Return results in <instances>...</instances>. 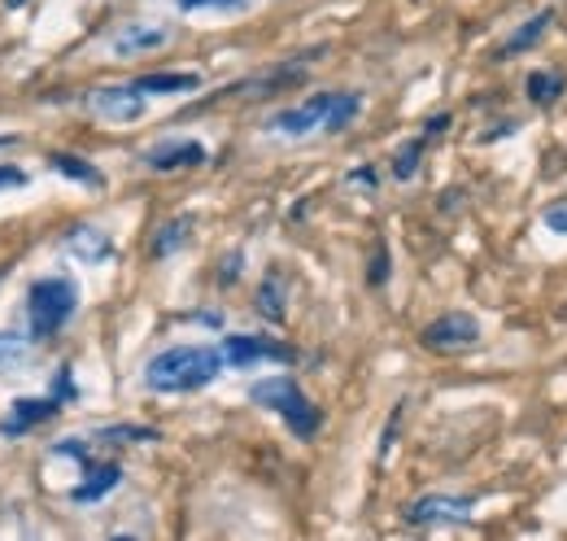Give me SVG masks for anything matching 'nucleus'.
<instances>
[{
    "label": "nucleus",
    "instance_id": "obj_22",
    "mask_svg": "<svg viewBox=\"0 0 567 541\" xmlns=\"http://www.w3.org/2000/svg\"><path fill=\"white\" fill-rule=\"evenodd\" d=\"M424 149H428V136H415L411 144H402L398 158H393V175H398V179H415V171H419V162H424Z\"/></svg>",
    "mask_w": 567,
    "mask_h": 541
},
{
    "label": "nucleus",
    "instance_id": "obj_32",
    "mask_svg": "<svg viewBox=\"0 0 567 541\" xmlns=\"http://www.w3.org/2000/svg\"><path fill=\"white\" fill-rule=\"evenodd\" d=\"M110 541H131V537H110Z\"/></svg>",
    "mask_w": 567,
    "mask_h": 541
},
{
    "label": "nucleus",
    "instance_id": "obj_14",
    "mask_svg": "<svg viewBox=\"0 0 567 541\" xmlns=\"http://www.w3.org/2000/svg\"><path fill=\"white\" fill-rule=\"evenodd\" d=\"M567 92V75L563 71H532L528 79H524V97L532 101V105H550V101H558Z\"/></svg>",
    "mask_w": 567,
    "mask_h": 541
},
{
    "label": "nucleus",
    "instance_id": "obj_23",
    "mask_svg": "<svg viewBox=\"0 0 567 541\" xmlns=\"http://www.w3.org/2000/svg\"><path fill=\"white\" fill-rule=\"evenodd\" d=\"M367 285H371V289H385V285H389V244H385V240L376 244V253H371V262H367Z\"/></svg>",
    "mask_w": 567,
    "mask_h": 541
},
{
    "label": "nucleus",
    "instance_id": "obj_24",
    "mask_svg": "<svg viewBox=\"0 0 567 541\" xmlns=\"http://www.w3.org/2000/svg\"><path fill=\"white\" fill-rule=\"evenodd\" d=\"M541 223H545L554 236H567V197H554V201L541 210Z\"/></svg>",
    "mask_w": 567,
    "mask_h": 541
},
{
    "label": "nucleus",
    "instance_id": "obj_19",
    "mask_svg": "<svg viewBox=\"0 0 567 541\" xmlns=\"http://www.w3.org/2000/svg\"><path fill=\"white\" fill-rule=\"evenodd\" d=\"M188 236H192V218H188V214L171 218V223L153 236V257H171V253H179V249L188 244Z\"/></svg>",
    "mask_w": 567,
    "mask_h": 541
},
{
    "label": "nucleus",
    "instance_id": "obj_16",
    "mask_svg": "<svg viewBox=\"0 0 567 541\" xmlns=\"http://www.w3.org/2000/svg\"><path fill=\"white\" fill-rule=\"evenodd\" d=\"M257 315L270 319V324L289 319V302H284V280L275 276V270H270V276L262 280V289H257Z\"/></svg>",
    "mask_w": 567,
    "mask_h": 541
},
{
    "label": "nucleus",
    "instance_id": "obj_5",
    "mask_svg": "<svg viewBox=\"0 0 567 541\" xmlns=\"http://www.w3.org/2000/svg\"><path fill=\"white\" fill-rule=\"evenodd\" d=\"M419 341H424V350H432V354H458V350H467L471 341H480V324H476L467 311H450V315L432 319Z\"/></svg>",
    "mask_w": 567,
    "mask_h": 541
},
{
    "label": "nucleus",
    "instance_id": "obj_28",
    "mask_svg": "<svg viewBox=\"0 0 567 541\" xmlns=\"http://www.w3.org/2000/svg\"><path fill=\"white\" fill-rule=\"evenodd\" d=\"M53 454H62V458H84V463H88V445H84V441H58Z\"/></svg>",
    "mask_w": 567,
    "mask_h": 541
},
{
    "label": "nucleus",
    "instance_id": "obj_1",
    "mask_svg": "<svg viewBox=\"0 0 567 541\" xmlns=\"http://www.w3.org/2000/svg\"><path fill=\"white\" fill-rule=\"evenodd\" d=\"M223 372V350L214 345H171L144 363V385L153 393H197Z\"/></svg>",
    "mask_w": 567,
    "mask_h": 541
},
{
    "label": "nucleus",
    "instance_id": "obj_17",
    "mask_svg": "<svg viewBox=\"0 0 567 541\" xmlns=\"http://www.w3.org/2000/svg\"><path fill=\"white\" fill-rule=\"evenodd\" d=\"M136 88L144 92V97H171V92H197L201 88V79L197 75H144V79H136Z\"/></svg>",
    "mask_w": 567,
    "mask_h": 541
},
{
    "label": "nucleus",
    "instance_id": "obj_31",
    "mask_svg": "<svg viewBox=\"0 0 567 541\" xmlns=\"http://www.w3.org/2000/svg\"><path fill=\"white\" fill-rule=\"evenodd\" d=\"M441 131H450V114H437V118H428V127H424V136H441Z\"/></svg>",
    "mask_w": 567,
    "mask_h": 541
},
{
    "label": "nucleus",
    "instance_id": "obj_18",
    "mask_svg": "<svg viewBox=\"0 0 567 541\" xmlns=\"http://www.w3.org/2000/svg\"><path fill=\"white\" fill-rule=\"evenodd\" d=\"M71 253L84 262H105L110 257V236L97 227H75L71 231Z\"/></svg>",
    "mask_w": 567,
    "mask_h": 541
},
{
    "label": "nucleus",
    "instance_id": "obj_3",
    "mask_svg": "<svg viewBox=\"0 0 567 541\" xmlns=\"http://www.w3.org/2000/svg\"><path fill=\"white\" fill-rule=\"evenodd\" d=\"M75 306H79V289H75V280H66V276L36 280L32 293H27L32 337H40V341H45V337H58V332L71 324Z\"/></svg>",
    "mask_w": 567,
    "mask_h": 541
},
{
    "label": "nucleus",
    "instance_id": "obj_9",
    "mask_svg": "<svg viewBox=\"0 0 567 541\" xmlns=\"http://www.w3.org/2000/svg\"><path fill=\"white\" fill-rule=\"evenodd\" d=\"M166 45H171V27H162V23H127L114 36V53L118 58H144V53H158Z\"/></svg>",
    "mask_w": 567,
    "mask_h": 541
},
{
    "label": "nucleus",
    "instance_id": "obj_30",
    "mask_svg": "<svg viewBox=\"0 0 567 541\" xmlns=\"http://www.w3.org/2000/svg\"><path fill=\"white\" fill-rule=\"evenodd\" d=\"M66 398H75V385H71V367H62V372H58V402H66Z\"/></svg>",
    "mask_w": 567,
    "mask_h": 541
},
{
    "label": "nucleus",
    "instance_id": "obj_13",
    "mask_svg": "<svg viewBox=\"0 0 567 541\" xmlns=\"http://www.w3.org/2000/svg\"><path fill=\"white\" fill-rule=\"evenodd\" d=\"M118 480H123V467H118V463L92 467V471H88V476L75 485V493H71V498H75V502H101V498H105V493H110Z\"/></svg>",
    "mask_w": 567,
    "mask_h": 541
},
{
    "label": "nucleus",
    "instance_id": "obj_29",
    "mask_svg": "<svg viewBox=\"0 0 567 541\" xmlns=\"http://www.w3.org/2000/svg\"><path fill=\"white\" fill-rule=\"evenodd\" d=\"M350 184H358V188H380V175H376L371 166H358V171L350 175Z\"/></svg>",
    "mask_w": 567,
    "mask_h": 541
},
{
    "label": "nucleus",
    "instance_id": "obj_21",
    "mask_svg": "<svg viewBox=\"0 0 567 541\" xmlns=\"http://www.w3.org/2000/svg\"><path fill=\"white\" fill-rule=\"evenodd\" d=\"M27 354H32V341H27V337H18V332H0V376L14 372V367H23Z\"/></svg>",
    "mask_w": 567,
    "mask_h": 541
},
{
    "label": "nucleus",
    "instance_id": "obj_27",
    "mask_svg": "<svg viewBox=\"0 0 567 541\" xmlns=\"http://www.w3.org/2000/svg\"><path fill=\"white\" fill-rule=\"evenodd\" d=\"M0 188H27V171H18V166H0Z\"/></svg>",
    "mask_w": 567,
    "mask_h": 541
},
{
    "label": "nucleus",
    "instance_id": "obj_2",
    "mask_svg": "<svg viewBox=\"0 0 567 541\" xmlns=\"http://www.w3.org/2000/svg\"><path fill=\"white\" fill-rule=\"evenodd\" d=\"M249 402L275 411L284 424H289V432H293L298 441H315L319 428H324V411H319V406L302 393V385L289 380V376H266V380L249 385Z\"/></svg>",
    "mask_w": 567,
    "mask_h": 541
},
{
    "label": "nucleus",
    "instance_id": "obj_26",
    "mask_svg": "<svg viewBox=\"0 0 567 541\" xmlns=\"http://www.w3.org/2000/svg\"><path fill=\"white\" fill-rule=\"evenodd\" d=\"M184 14H197V10H244L249 0H175Z\"/></svg>",
    "mask_w": 567,
    "mask_h": 541
},
{
    "label": "nucleus",
    "instance_id": "obj_11",
    "mask_svg": "<svg viewBox=\"0 0 567 541\" xmlns=\"http://www.w3.org/2000/svg\"><path fill=\"white\" fill-rule=\"evenodd\" d=\"M53 415H58V398H23V402H14V411L5 415L0 432H5V437H23V432H32L36 424H45V419H53Z\"/></svg>",
    "mask_w": 567,
    "mask_h": 541
},
{
    "label": "nucleus",
    "instance_id": "obj_12",
    "mask_svg": "<svg viewBox=\"0 0 567 541\" xmlns=\"http://www.w3.org/2000/svg\"><path fill=\"white\" fill-rule=\"evenodd\" d=\"M554 27V10H541V14H532L524 27H515L511 32V40L497 49V58H519V53H528V49H537L541 40H545V32Z\"/></svg>",
    "mask_w": 567,
    "mask_h": 541
},
{
    "label": "nucleus",
    "instance_id": "obj_6",
    "mask_svg": "<svg viewBox=\"0 0 567 541\" xmlns=\"http://www.w3.org/2000/svg\"><path fill=\"white\" fill-rule=\"evenodd\" d=\"M218 350H223V363H227V367H249V363H293V358H298L293 345L270 341V337H244V332L227 337Z\"/></svg>",
    "mask_w": 567,
    "mask_h": 541
},
{
    "label": "nucleus",
    "instance_id": "obj_8",
    "mask_svg": "<svg viewBox=\"0 0 567 541\" xmlns=\"http://www.w3.org/2000/svg\"><path fill=\"white\" fill-rule=\"evenodd\" d=\"M332 101H337V92H319V97H311V101H302V105H293V110H279V114L270 118V131L293 136V140H302V136H311V131H324V123H328V114H332Z\"/></svg>",
    "mask_w": 567,
    "mask_h": 541
},
{
    "label": "nucleus",
    "instance_id": "obj_7",
    "mask_svg": "<svg viewBox=\"0 0 567 541\" xmlns=\"http://www.w3.org/2000/svg\"><path fill=\"white\" fill-rule=\"evenodd\" d=\"M88 110L105 123H140L144 118V92L136 84H118V88H97L88 92Z\"/></svg>",
    "mask_w": 567,
    "mask_h": 541
},
{
    "label": "nucleus",
    "instance_id": "obj_20",
    "mask_svg": "<svg viewBox=\"0 0 567 541\" xmlns=\"http://www.w3.org/2000/svg\"><path fill=\"white\" fill-rule=\"evenodd\" d=\"M358 110H363V97L358 92H337V101H332V114H328V123H324V131H345L354 118H358Z\"/></svg>",
    "mask_w": 567,
    "mask_h": 541
},
{
    "label": "nucleus",
    "instance_id": "obj_10",
    "mask_svg": "<svg viewBox=\"0 0 567 541\" xmlns=\"http://www.w3.org/2000/svg\"><path fill=\"white\" fill-rule=\"evenodd\" d=\"M144 162L153 171H184V166H201L205 162V149L197 140H162L144 153Z\"/></svg>",
    "mask_w": 567,
    "mask_h": 541
},
{
    "label": "nucleus",
    "instance_id": "obj_15",
    "mask_svg": "<svg viewBox=\"0 0 567 541\" xmlns=\"http://www.w3.org/2000/svg\"><path fill=\"white\" fill-rule=\"evenodd\" d=\"M49 166L53 171H62L66 179H75V184H88V188H105V175L92 166V162H84V158H75V153H49Z\"/></svg>",
    "mask_w": 567,
    "mask_h": 541
},
{
    "label": "nucleus",
    "instance_id": "obj_25",
    "mask_svg": "<svg viewBox=\"0 0 567 541\" xmlns=\"http://www.w3.org/2000/svg\"><path fill=\"white\" fill-rule=\"evenodd\" d=\"M101 441H158V432H153V428L118 424V428H101Z\"/></svg>",
    "mask_w": 567,
    "mask_h": 541
},
{
    "label": "nucleus",
    "instance_id": "obj_4",
    "mask_svg": "<svg viewBox=\"0 0 567 541\" xmlns=\"http://www.w3.org/2000/svg\"><path fill=\"white\" fill-rule=\"evenodd\" d=\"M476 511L471 493H424L419 502L406 506V524L419 528H441V524H467Z\"/></svg>",
    "mask_w": 567,
    "mask_h": 541
}]
</instances>
